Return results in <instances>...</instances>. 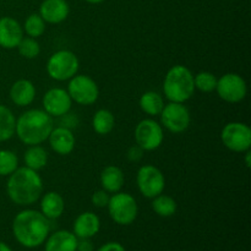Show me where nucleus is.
<instances>
[{
  "mask_svg": "<svg viewBox=\"0 0 251 251\" xmlns=\"http://www.w3.org/2000/svg\"><path fill=\"white\" fill-rule=\"evenodd\" d=\"M49 230V220L36 210L21 211L12 221L15 239L25 248H37L43 244L48 238Z\"/></svg>",
  "mask_w": 251,
  "mask_h": 251,
  "instance_id": "nucleus-1",
  "label": "nucleus"
},
{
  "mask_svg": "<svg viewBox=\"0 0 251 251\" xmlns=\"http://www.w3.org/2000/svg\"><path fill=\"white\" fill-rule=\"evenodd\" d=\"M6 193L16 205H33L43 193V180L36 171L21 167L9 176Z\"/></svg>",
  "mask_w": 251,
  "mask_h": 251,
  "instance_id": "nucleus-2",
  "label": "nucleus"
},
{
  "mask_svg": "<svg viewBox=\"0 0 251 251\" xmlns=\"http://www.w3.org/2000/svg\"><path fill=\"white\" fill-rule=\"evenodd\" d=\"M54 127L53 118L41 109H29L16 120L15 134L27 146L41 145L48 140Z\"/></svg>",
  "mask_w": 251,
  "mask_h": 251,
  "instance_id": "nucleus-3",
  "label": "nucleus"
},
{
  "mask_svg": "<svg viewBox=\"0 0 251 251\" xmlns=\"http://www.w3.org/2000/svg\"><path fill=\"white\" fill-rule=\"evenodd\" d=\"M195 92L194 75L186 66L176 65L167 73L163 81V93L171 102L184 103Z\"/></svg>",
  "mask_w": 251,
  "mask_h": 251,
  "instance_id": "nucleus-4",
  "label": "nucleus"
},
{
  "mask_svg": "<svg viewBox=\"0 0 251 251\" xmlns=\"http://www.w3.org/2000/svg\"><path fill=\"white\" fill-rule=\"evenodd\" d=\"M78 59L71 50H58L51 54L47 63V73L55 81H68L77 74Z\"/></svg>",
  "mask_w": 251,
  "mask_h": 251,
  "instance_id": "nucleus-5",
  "label": "nucleus"
},
{
  "mask_svg": "<svg viewBox=\"0 0 251 251\" xmlns=\"http://www.w3.org/2000/svg\"><path fill=\"white\" fill-rule=\"evenodd\" d=\"M108 212L117 225L129 226L136 220L139 207L134 196L126 193H115L108 202Z\"/></svg>",
  "mask_w": 251,
  "mask_h": 251,
  "instance_id": "nucleus-6",
  "label": "nucleus"
},
{
  "mask_svg": "<svg viewBox=\"0 0 251 251\" xmlns=\"http://www.w3.org/2000/svg\"><path fill=\"white\" fill-rule=\"evenodd\" d=\"M68 93L73 102L80 105H91L97 102L100 97V88L90 76L76 74L73 78H70Z\"/></svg>",
  "mask_w": 251,
  "mask_h": 251,
  "instance_id": "nucleus-7",
  "label": "nucleus"
},
{
  "mask_svg": "<svg viewBox=\"0 0 251 251\" xmlns=\"http://www.w3.org/2000/svg\"><path fill=\"white\" fill-rule=\"evenodd\" d=\"M136 183L140 193L145 198L149 199L158 196L159 194L163 193L164 188H166V178H164L163 173L161 172V169L151 166V164L142 166L137 171Z\"/></svg>",
  "mask_w": 251,
  "mask_h": 251,
  "instance_id": "nucleus-8",
  "label": "nucleus"
},
{
  "mask_svg": "<svg viewBox=\"0 0 251 251\" xmlns=\"http://www.w3.org/2000/svg\"><path fill=\"white\" fill-rule=\"evenodd\" d=\"M221 140L233 152H247L251 147V129L244 123H228L221 132Z\"/></svg>",
  "mask_w": 251,
  "mask_h": 251,
  "instance_id": "nucleus-9",
  "label": "nucleus"
},
{
  "mask_svg": "<svg viewBox=\"0 0 251 251\" xmlns=\"http://www.w3.org/2000/svg\"><path fill=\"white\" fill-rule=\"evenodd\" d=\"M216 91L221 100L225 102L239 103L247 96L248 87L247 82L242 76L234 73H228L218 78Z\"/></svg>",
  "mask_w": 251,
  "mask_h": 251,
  "instance_id": "nucleus-10",
  "label": "nucleus"
},
{
  "mask_svg": "<svg viewBox=\"0 0 251 251\" xmlns=\"http://www.w3.org/2000/svg\"><path fill=\"white\" fill-rule=\"evenodd\" d=\"M161 123L173 134H180L189 127L191 122L190 112L184 103L171 102L161 112Z\"/></svg>",
  "mask_w": 251,
  "mask_h": 251,
  "instance_id": "nucleus-11",
  "label": "nucleus"
},
{
  "mask_svg": "<svg viewBox=\"0 0 251 251\" xmlns=\"http://www.w3.org/2000/svg\"><path fill=\"white\" fill-rule=\"evenodd\" d=\"M135 141L144 151H154L164 139L163 129L153 119H144L135 127Z\"/></svg>",
  "mask_w": 251,
  "mask_h": 251,
  "instance_id": "nucleus-12",
  "label": "nucleus"
},
{
  "mask_svg": "<svg viewBox=\"0 0 251 251\" xmlns=\"http://www.w3.org/2000/svg\"><path fill=\"white\" fill-rule=\"evenodd\" d=\"M43 110L53 117H64L71 109V100L68 91L64 88H51L43 96Z\"/></svg>",
  "mask_w": 251,
  "mask_h": 251,
  "instance_id": "nucleus-13",
  "label": "nucleus"
},
{
  "mask_svg": "<svg viewBox=\"0 0 251 251\" xmlns=\"http://www.w3.org/2000/svg\"><path fill=\"white\" fill-rule=\"evenodd\" d=\"M24 38V29L15 19L0 17V47L5 49L17 48Z\"/></svg>",
  "mask_w": 251,
  "mask_h": 251,
  "instance_id": "nucleus-14",
  "label": "nucleus"
},
{
  "mask_svg": "<svg viewBox=\"0 0 251 251\" xmlns=\"http://www.w3.org/2000/svg\"><path fill=\"white\" fill-rule=\"evenodd\" d=\"M48 140L51 150L59 156H68L75 149V136L73 131L65 126L53 127Z\"/></svg>",
  "mask_w": 251,
  "mask_h": 251,
  "instance_id": "nucleus-15",
  "label": "nucleus"
},
{
  "mask_svg": "<svg viewBox=\"0 0 251 251\" xmlns=\"http://www.w3.org/2000/svg\"><path fill=\"white\" fill-rule=\"evenodd\" d=\"M70 12L66 0H44L39 7V15L48 24H60L65 21Z\"/></svg>",
  "mask_w": 251,
  "mask_h": 251,
  "instance_id": "nucleus-16",
  "label": "nucleus"
},
{
  "mask_svg": "<svg viewBox=\"0 0 251 251\" xmlns=\"http://www.w3.org/2000/svg\"><path fill=\"white\" fill-rule=\"evenodd\" d=\"M100 221L93 212H83L74 222V234L80 239L92 238L100 232Z\"/></svg>",
  "mask_w": 251,
  "mask_h": 251,
  "instance_id": "nucleus-17",
  "label": "nucleus"
},
{
  "mask_svg": "<svg viewBox=\"0 0 251 251\" xmlns=\"http://www.w3.org/2000/svg\"><path fill=\"white\" fill-rule=\"evenodd\" d=\"M36 97V87L33 83L26 78H21L14 82L10 88V98L12 103L19 107H26L34 100Z\"/></svg>",
  "mask_w": 251,
  "mask_h": 251,
  "instance_id": "nucleus-18",
  "label": "nucleus"
},
{
  "mask_svg": "<svg viewBox=\"0 0 251 251\" xmlns=\"http://www.w3.org/2000/svg\"><path fill=\"white\" fill-rule=\"evenodd\" d=\"M77 237L69 230H58L48 238L46 251H76Z\"/></svg>",
  "mask_w": 251,
  "mask_h": 251,
  "instance_id": "nucleus-19",
  "label": "nucleus"
},
{
  "mask_svg": "<svg viewBox=\"0 0 251 251\" xmlns=\"http://www.w3.org/2000/svg\"><path fill=\"white\" fill-rule=\"evenodd\" d=\"M100 185L108 194L119 193L124 185V173L117 166H108L100 173Z\"/></svg>",
  "mask_w": 251,
  "mask_h": 251,
  "instance_id": "nucleus-20",
  "label": "nucleus"
},
{
  "mask_svg": "<svg viewBox=\"0 0 251 251\" xmlns=\"http://www.w3.org/2000/svg\"><path fill=\"white\" fill-rule=\"evenodd\" d=\"M65 210V202L60 194L55 191H48L43 195L41 201V211L48 220H56L63 215Z\"/></svg>",
  "mask_w": 251,
  "mask_h": 251,
  "instance_id": "nucleus-21",
  "label": "nucleus"
},
{
  "mask_svg": "<svg viewBox=\"0 0 251 251\" xmlns=\"http://www.w3.org/2000/svg\"><path fill=\"white\" fill-rule=\"evenodd\" d=\"M24 161L26 164L25 167L38 172L39 169L44 168L48 163V152L39 145L29 146L25 152Z\"/></svg>",
  "mask_w": 251,
  "mask_h": 251,
  "instance_id": "nucleus-22",
  "label": "nucleus"
},
{
  "mask_svg": "<svg viewBox=\"0 0 251 251\" xmlns=\"http://www.w3.org/2000/svg\"><path fill=\"white\" fill-rule=\"evenodd\" d=\"M140 108L144 113L154 117V115H159L164 108V100L163 97L159 95L158 92L154 91H149L145 92L144 95L140 97Z\"/></svg>",
  "mask_w": 251,
  "mask_h": 251,
  "instance_id": "nucleus-23",
  "label": "nucleus"
},
{
  "mask_svg": "<svg viewBox=\"0 0 251 251\" xmlns=\"http://www.w3.org/2000/svg\"><path fill=\"white\" fill-rule=\"evenodd\" d=\"M16 118L5 105L0 104V142L7 141L15 135Z\"/></svg>",
  "mask_w": 251,
  "mask_h": 251,
  "instance_id": "nucleus-24",
  "label": "nucleus"
},
{
  "mask_svg": "<svg viewBox=\"0 0 251 251\" xmlns=\"http://www.w3.org/2000/svg\"><path fill=\"white\" fill-rule=\"evenodd\" d=\"M114 115L108 109H100L92 118V127L98 135H108L114 129Z\"/></svg>",
  "mask_w": 251,
  "mask_h": 251,
  "instance_id": "nucleus-25",
  "label": "nucleus"
},
{
  "mask_svg": "<svg viewBox=\"0 0 251 251\" xmlns=\"http://www.w3.org/2000/svg\"><path fill=\"white\" fill-rule=\"evenodd\" d=\"M152 208L161 217H171L176 212V202L171 196L159 194L158 196L153 198Z\"/></svg>",
  "mask_w": 251,
  "mask_h": 251,
  "instance_id": "nucleus-26",
  "label": "nucleus"
},
{
  "mask_svg": "<svg viewBox=\"0 0 251 251\" xmlns=\"http://www.w3.org/2000/svg\"><path fill=\"white\" fill-rule=\"evenodd\" d=\"M24 31L31 38H38L46 31V21L39 14H31L25 21Z\"/></svg>",
  "mask_w": 251,
  "mask_h": 251,
  "instance_id": "nucleus-27",
  "label": "nucleus"
},
{
  "mask_svg": "<svg viewBox=\"0 0 251 251\" xmlns=\"http://www.w3.org/2000/svg\"><path fill=\"white\" fill-rule=\"evenodd\" d=\"M19 168V158L10 150H0V176H9Z\"/></svg>",
  "mask_w": 251,
  "mask_h": 251,
  "instance_id": "nucleus-28",
  "label": "nucleus"
},
{
  "mask_svg": "<svg viewBox=\"0 0 251 251\" xmlns=\"http://www.w3.org/2000/svg\"><path fill=\"white\" fill-rule=\"evenodd\" d=\"M218 78L213 75L212 73L208 71H202L199 73L198 75L194 76V85H195V90H199L200 92L210 93L216 91V86H217Z\"/></svg>",
  "mask_w": 251,
  "mask_h": 251,
  "instance_id": "nucleus-29",
  "label": "nucleus"
},
{
  "mask_svg": "<svg viewBox=\"0 0 251 251\" xmlns=\"http://www.w3.org/2000/svg\"><path fill=\"white\" fill-rule=\"evenodd\" d=\"M17 50H19L20 55L24 56V58L34 59L41 53V47H39V43L36 41V38L26 37V38L21 39V42L17 46Z\"/></svg>",
  "mask_w": 251,
  "mask_h": 251,
  "instance_id": "nucleus-30",
  "label": "nucleus"
},
{
  "mask_svg": "<svg viewBox=\"0 0 251 251\" xmlns=\"http://www.w3.org/2000/svg\"><path fill=\"white\" fill-rule=\"evenodd\" d=\"M110 196L108 195V193L105 190H97L96 193L92 194L91 196V201H92L93 205L98 208H103L107 207L108 202H109Z\"/></svg>",
  "mask_w": 251,
  "mask_h": 251,
  "instance_id": "nucleus-31",
  "label": "nucleus"
},
{
  "mask_svg": "<svg viewBox=\"0 0 251 251\" xmlns=\"http://www.w3.org/2000/svg\"><path fill=\"white\" fill-rule=\"evenodd\" d=\"M142 153H144V150L136 145V146L130 147L129 151H127V153H126V157L130 162H137L141 159Z\"/></svg>",
  "mask_w": 251,
  "mask_h": 251,
  "instance_id": "nucleus-32",
  "label": "nucleus"
},
{
  "mask_svg": "<svg viewBox=\"0 0 251 251\" xmlns=\"http://www.w3.org/2000/svg\"><path fill=\"white\" fill-rule=\"evenodd\" d=\"M98 251H125L124 247L122 244L117 242H109L107 244L102 245V247L98 249Z\"/></svg>",
  "mask_w": 251,
  "mask_h": 251,
  "instance_id": "nucleus-33",
  "label": "nucleus"
},
{
  "mask_svg": "<svg viewBox=\"0 0 251 251\" xmlns=\"http://www.w3.org/2000/svg\"><path fill=\"white\" fill-rule=\"evenodd\" d=\"M76 251H93V244L88 238H83V239L77 240Z\"/></svg>",
  "mask_w": 251,
  "mask_h": 251,
  "instance_id": "nucleus-34",
  "label": "nucleus"
},
{
  "mask_svg": "<svg viewBox=\"0 0 251 251\" xmlns=\"http://www.w3.org/2000/svg\"><path fill=\"white\" fill-rule=\"evenodd\" d=\"M250 157H251V152H250V150H248L247 153H245V164H247L248 168H250V164H251Z\"/></svg>",
  "mask_w": 251,
  "mask_h": 251,
  "instance_id": "nucleus-35",
  "label": "nucleus"
},
{
  "mask_svg": "<svg viewBox=\"0 0 251 251\" xmlns=\"http://www.w3.org/2000/svg\"><path fill=\"white\" fill-rule=\"evenodd\" d=\"M0 251H12V250L10 249V248L7 247V245L5 244V243L0 242Z\"/></svg>",
  "mask_w": 251,
  "mask_h": 251,
  "instance_id": "nucleus-36",
  "label": "nucleus"
},
{
  "mask_svg": "<svg viewBox=\"0 0 251 251\" xmlns=\"http://www.w3.org/2000/svg\"><path fill=\"white\" fill-rule=\"evenodd\" d=\"M87 2H90V4H100V2H103L104 0H86Z\"/></svg>",
  "mask_w": 251,
  "mask_h": 251,
  "instance_id": "nucleus-37",
  "label": "nucleus"
}]
</instances>
